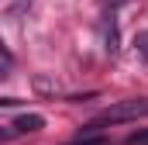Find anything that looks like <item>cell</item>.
I'll return each mask as SVG.
<instances>
[{"label": "cell", "instance_id": "1", "mask_svg": "<svg viewBox=\"0 0 148 145\" xmlns=\"http://www.w3.org/2000/svg\"><path fill=\"white\" fill-rule=\"evenodd\" d=\"M138 117H148V97H127V100L110 104L90 128H100V124H124V121H138Z\"/></svg>", "mask_w": 148, "mask_h": 145}, {"label": "cell", "instance_id": "2", "mask_svg": "<svg viewBox=\"0 0 148 145\" xmlns=\"http://www.w3.org/2000/svg\"><path fill=\"white\" fill-rule=\"evenodd\" d=\"M45 128V117L41 114H21L14 117L10 124H3V138H14V135H35Z\"/></svg>", "mask_w": 148, "mask_h": 145}, {"label": "cell", "instance_id": "3", "mask_svg": "<svg viewBox=\"0 0 148 145\" xmlns=\"http://www.w3.org/2000/svg\"><path fill=\"white\" fill-rule=\"evenodd\" d=\"M103 48L107 52H117V17L114 14H103Z\"/></svg>", "mask_w": 148, "mask_h": 145}, {"label": "cell", "instance_id": "4", "mask_svg": "<svg viewBox=\"0 0 148 145\" xmlns=\"http://www.w3.org/2000/svg\"><path fill=\"white\" fill-rule=\"evenodd\" d=\"M35 90L45 93V97H59V93H62L59 79H48V76H35Z\"/></svg>", "mask_w": 148, "mask_h": 145}, {"label": "cell", "instance_id": "5", "mask_svg": "<svg viewBox=\"0 0 148 145\" xmlns=\"http://www.w3.org/2000/svg\"><path fill=\"white\" fill-rule=\"evenodd\" d=\"M134 55L141 62H148V31H138L134 35Z\"/></svg>", "mask_w": 148, "mask_h": 145}, {"label": "cell", "instance_id": "6", "mask_svg": "<svg viewBox=\"0 0 148 145\" xmlns=\"http://www.w3.org/2000/svg\"><path fill=\"white\" fill-rule=\"evenodd\" d=\"M28 3H31V0H10V7H7V14H10V17H17V14H21V10H24Z\"/></svg>", "mask_w": 148, "mask_h": 145}, {"label": "cell", "instance_id": "7", "mask_svg": "<svg viewBox=\"0 0 148 145\" xmlns=\"http://www.w3.org/2000/svg\"><path fill=\"white\" fill-rule=\"evenodd\" d=\"M127 0H100V7H103V14H114L117 7H124Z\"/></svg>", "mask_w": 148, "mask_h": 145}, {"label": "cell", "instance_id": "8", "mask_svg": "<svg viewBox=\"0 0 148 145\" xmlns=\"http://www.w3.org/2000/svg\"><path fill=\"white\" fill-rule=\"evenodd\" d=\"M127 145H148V131H145V135H131Z\"/></svg>", "mask_w": 148, "mask_h": 145}, {"label": "cell", "instance_id": "9", "mask_svg": "<svg viewBox=\"0 0 148 145\" xmlns=\"http://www.w3.org/2000/svg\"><path fill=\"white\" fill-rule=\"evenodd\" d=\"M79 145H107L103 138H97V142H79Z\"/></svg>", "mask_w": 148, "mask_h": 145}]
</instances>
